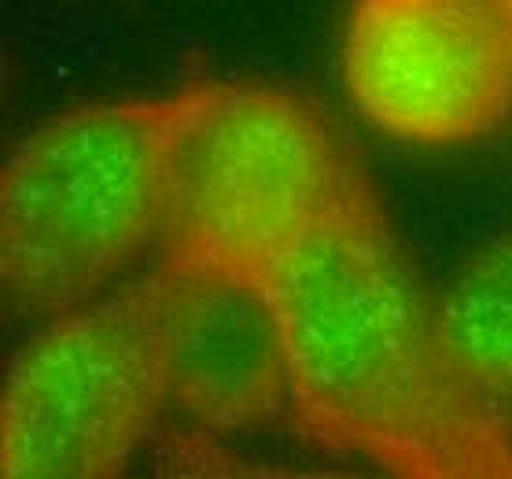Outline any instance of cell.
Wrapping results in <instances>:
<instances>
[{
  "mask_svg": "<svg viewBox=\"0 0 512 479\" xmlns=\"http://www.w3.org/2000/svg\"><path fill=\"white\" fill-rule=\"evenodd\" d=\"M269 295L306 439L409 479H512V450L468 402L439 299L365 170L306 229Z\"/></svg>",
  "mask_w": 512,
  "mask_h": 479,
  "instance_id": "1",
  "label": "cell"
},
{
  "mask_svg": "<svg viewBox=\"0 0 512 479\" xmlns=\"http://www.w3.org/2000/svg\"><path fill=\"white\" fill-rule=\"evenodd\" d=\"M185 89L48 118L0 174V281L19 317L52 321L93 303L163 222L166 159Z\"/></svg>",
  "mask_w": 512,
  "mask_h": 479,
  "instance_id": "2",
  "label": "cell"
},
{
  "mask_svg": "<svg viewBox=\"0 0 512 479\" xmlns=\"http://www.w3.org/2000/svg\"><path fill=\"white\" fill-rule=\"evenodd\" d=\"M358 170L347 137L306 96L273 85H188L155 255L269 288Z\"/></svg>",
  "mask_w": 512,
  "mask_h": 479,
  "instance_id": "3",
  "label": "cell"
},
{
  "mask_svg": "<svg viewBox=\"0 0 512 479\" xmlns=\"http://www.w3.org/2000/svg\"><path fill=\"white\" fill-rule=\"evenodd\" d=\"M170 409L148 277L45 321L0 395L8 479H115Z\"/></svg>",
  "mask_w": 512,
  "mask_h": 479,
  "instance_id": "4",
  "label": "cell"
},
{
  "mask_svg": "<svg viewBox=\"0 0 512 479\" xmlns=\"http://www.w3.org/2000/svg\"><path fill=\"white\" fill-rule=\"evenodd\" d=\"M343 82L406 144H468L512 115V0H358Z\"/></svg>",
  "mask_w": 512,
  "mask_h": 479,
  "instance_id": "5",
  "label": "cell"
},
{
  "mask_svg": "<svg viewBox=\"0 0 512 479\" xmlns=\"http://www.w3.org/2000/svg\"><path fill=\"white\" fill-rule=\"evenodd\" d=\"M148 288L170 409L214 435L291 421L288 343L269 288L166 262Z\"/></svg>",
  "mask_w": 512,
  "mask_h": 479,
  "instance_id": "6",
  "label": "cell"
},
{
  "mask_svg": "<svg viewBox=\"0 0 512 479\" xmlns=\"http://www.w3.org/2000/svg\"><path fill=\"white\" fill-rule=\"evenodd\" d=\"M439 325L468 402L512 450V233L490 240L450 277Z\"/></svg>",
  "mask_w": 512,
  "mask_h": 479,
  "instance_id": "7",
  "label": "cell"
}]
</instances>
